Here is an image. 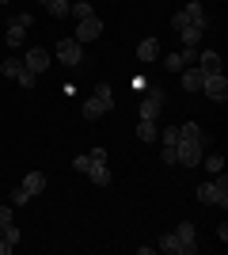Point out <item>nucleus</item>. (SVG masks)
Wrapping results in <instances>:
<instances>
[{
    "mask_svg": "<svg viewBox=\"0 0 228 255\" xmlns=\"http://www.w3.org/2000/svg\"><path fill=\"white\" fill-rule=\"evenodd\" d=\"M198 202H206V206H221V210L228 206V183H225V171H221L213 183H198Z\"/></svg>",
    "mask_w": 228,
    "mask_h": 255,
    "instance_id": "f257e3e1",
    "label": "nucleus"
},
{
    "mask_svg": "<svg viewBox=\"0 0 228 255\" xmlns=\"http://www.w3.org/2000/svg\"><path fill=\"white\" fill-rule=\"evenodd\" d=\"M202 145L198 141H186V137H179V145H175V164H183V168H198L202 164Z\"/></svg>",
    "mask_w": 228,
    "mask_h": 255,
    "instance_id": "f03ea898",
    "label": "nucleus"
},
{
    "mask_svg": "<svg viewBox=\"0 0 228 255\" xmlns=\"http://www.w3.org/2000/svg\"><path fill=\"white\" fill-rule=\"evenodd\" d=\"M31 23H34V15H31V11H19V15H15V19L8 23L4 38H8V46H11V50H15V46H23V38H27V27H31Z\"/></svg>",
    "mask_w": 228,
    "mask_h": 255,
    "instance_id": "7ed1b4c3",
    "label": "nucleus"
},
{
    "mask_svg": "<svg viewBox=\"0 0 228 255\" xmlns=\"http://www.w3.org/2000/svg\"><path fill=\"white\" fill-rule=\"evenodd\" d=\"M54 57H57L61 65H69V69H73V65L84 61V42H76V38H61V42H57V53H54Z\"/></svg>",
    "mask_w": 228,
    "mask_h": 255,
    "instance_id": "20e7f679",
    "label": "nucleus"
},
{
    "mask_svg": "<svg viewBox=\"0 0 228 255\" xmlns=\"http://www.w3.org/2000/svg\"><path fill=\"white\" fill-rule=\"evenodd\" d=\"M50 65H54V57H50V53H46L42 46L27 50V57H23V69H27V73H34V76H42L46 69H50Z\"/></svg>",
    "mask_w": 228,
    "mask_h": 255,
    "instance_id": "39448f33",
    "label": "nucleus"
},
{
    "mask_svg": "<svg viewBox=\"0 0 228 255\" xmlns=\"http://www.w3.org/2000/svg\"><path fill=\"white\" fill-rule=\"evenodd\" d=\"M202 92H206L209 99H217V103H225V99H228V80H225V73L202 76Z\"/></svg>",
    "mask_w": 228,
    "mask_h": 255,
    "instance_id": "423d86ee",
    "label": "nucleus"
},
{
    "mask_svg": "<svg viewBox=\"0 0 228 255\" xmlns=\"http://www.w3.org/2000/svg\"><path fill=\"white\" fill-rule=\"evenodd\" d=\"M160 107H163V88H152L149 96L141 99V118L145 122H156V118H160Z\"/></svg>",
    "mask_w": 228,
    "mask_h": 255,
    "instance_id": "0eeeda50",
    "label": "nucleus"
},
{
    "mask_svg": "<svg viewBox=\"0 0 228 255\" xmlns=\"http://www.w3.org/2000/svg\"><path fill=\"white\" fill-rule=\"evenodd\" d=\"M99 34H103V19L99 15H87V19H80V27H76V42H95Z\"/></svg>",
    "mask_w": 228,
    "mask_h": 255,
    "instance_id": "6e6552de",
    "label": "nucleus"
},
{
    "mask_svg": "<svg viewBox=\"0 0 228 255\" xmlns=\"http://www.w3.org/2000/svg\"><path fill=\"white\" fill-rule=\"evenodd\" d=\"M175 236H179V244H183V255H194L198 252V229L190 221H183L179 229H175Z\"/></svg>",
    "mask_w": 228,
    "mask_h": 255,
    "instance_id": "1a4fd4ad",
    "label": "nucleus"
},
{
    "mask_svg": "<svg viewBox=\"0 0 228 255\" xmlns=\"http://www.w3.org/2000/svg\"><path fill=\"white\" fill-rule=\"evenodd\" d=\"M91 183H99V187H110L114 183V175H110V168H107V160H91V168L84 171Z\"/></svg>",
    "mask_w": 228,
    "mask_h": 255,
    "instance_id": "9d476101",
    "label": "nucleus"
},
{
    "mask_svg": "<svg viewBox=\"0 0 228 255\" xmlns=\"http://www.w3.org/2000/svg\"><path fill=\"white\" fill-rule=\"evenodd\" d=\"M156 57H160V42H156V38H145V42L137 46V61L141 65H156Z\"/></svg>",
    "mask_w": 228,
    "mask_h": 255,
    "instance_id": "9b49d317",
    "label": "nucleus"
},
{
    "mask_svg": "<svg viewBox=\"0 0 228 255\" xmlns=\"http://www.w3.org/2000/svg\"><path fill=\"white\" fill-rule=\"evenodd\" d=\"M198 69H202V76H213V73H221V53H213V50L198 53Z\"/></svg>",
    "mask_w": 228,
    "mask_h": 255,
    "instance_id": "f8f14e48",
    "label": "nucleus"
},
{
    "mask_svg": "<svg viewBox=\"0 0 228 255\" xmlns=\"http://www.w3.org/2000/svg\"><path fill=\"white\" fill-rule=\"evenodd\" d=\"M186 19L194 23V27H202V31H209V15H206V8H202L198 0H190V4H186Z\"/></svg>",
    "mask_w": 228,
    "mask_h": 255,
    "instance_id": "ddd939ff",
    "label": "nucleus"
},
{
    "mask_svg": "<svg viewBox=\"0 0 228 255\" xmlns=\"http://www.w3.org/2000/svg\"><path fill=\"white\" fill-rule=\"evenodd\" d=\"M23 191L31 194V198H34V194H42L46 191V175H42V171H27V175H23Z\"/></svg>",
    "mask_w": 228,
    "mask_h": 255,
    "instance_id": "4468645a",
    "label": "nucleus"
},
{
    "mask_svg": "<svg viewBox=\"0 0 228 255\" xmlns=\"http://www.w3.org/2000/svg\"><path fill=\"white\" fill-rule=\"evenodd\" d=\"M179 76H183V88H186V92H202V69H198V65H186Z\"/></svg>",
    "mask_w": 228,
    "mask_h": 255,
    "instance_id": "2eb2a0df",
    "label": "nucleus"
},
{
    "mask_svg": "<svg viewBox=\"0 0 228 255\" xmlns=\"http://www.w3.org/2000/svg\"><path fill=\"white\" fill-rule=\"evenodd\" d=\"M95 99H99V107H103V111H114V92H110V84H99L95 88Z\"/></svg>",
    "mask_w": 228,
    "mask_h": 255,
    "instance_id": "dca6fc26",
    "label": "nucleus"
},
{
    "mask_svg": "<svg viewBox=\"0 0 228 255\" xmlns=\"http://www.w3.org/2000/svg\"><path fill=\"white\" fill-rule=\"evenodd\" d=\"M179 34H183V46H198V42H202V34H206V31H202V27H194V23H186V27H183V31H179Z\"/></svg>",
    "mask_w": 228,
    "mask_h": 255,
    "instance_id": "f3484780",
    "label": "nucleus"
},
{
    "mask_svg": "<svg viewBox=\"0 0 228 255\" xmlns=\"http://www.w3.org/2000/svg\"><path fill=\"white\" fill-rule=\"evenodd\" d=\"M160 252H167V255H183V244H179V236H175V233L160 236Z\"/></svg>",
    "mask_w": 228,
    "mask_h": 255,
    "instance_id": "a211bd4d",
    "label": "nucleus"
},
{
    "mask_svg": "<svg viewBox=\"0 0 228 255\" xmlns=\"http://www.w3.org/2000/svg\"><path fill=\"white\" fill-rule=\"evenodd\" d=\"M46 11H50V19H65L69 15V0H46Z\"/></svg>",
    "mask_w": 228,
    "mask_h": 255,
    "instance_id": "6ab92c4d",
    "label": "nucleus"
},
{
    "mask_svg": "<svg viewBox=\"0 0 228 255\" xmlns=\"http://www.w3.org/2000/svg\"><path fill=\"white\" fill-rule=\"evenodd\" d=\"M0 73L8 76V80H15V76L23 73V61H19V57H8V61H0Z\"/></svg>",
    "mask_w": 228,
    "mask_h": 255,
    "instance_id": "aec40b11",
    "label": "nucleus"
},
{
    "mask_svg": "<svg viewBox=\"0 0 228 255\" xmlns=\"http://www.w3.org/2000/svg\"><path fill=\"white\" fill-rule=\"evenodd\" d=\"M202 164H206L213 175H221V171H225V152H209V156H202Z\"/></svg>",
    "mask_w": 228,
    "mask_h": 255,
    "instance_id": "412c9836",
    "label": "nucleus"
},
{
    "mask_svg": "<svg viewBox=\"0 0 228 255\" xmlns=\"http://www.w3.org/2000/svg\"><path fill=\"white\" fill-rule=\"evenodd\" d=\"M69 11H73L76 19H87V15H95V8H91L87 0H76V4H69Z\"/></svg>",
    "mask_w": 228,
    "mask_h": 255,
    "instance_id": "4be33fe9",
    "label": "nucleus"
},
{
    "mask_svg": "<svg viewBox=\"0 0 228 255\" xmlns=\"http://www.w3.org/2000/svg\"><path fill=\"white\" fill-rule=\"evenodd\" d=\"M163 69H167V73H183L186 65H183V57H179V53H167V57H163Z\"/></svg>",
    "mask_w": 228,
    "mask_h": 255,
    "instance_id": "5701e85b",
    "label": "nucleus"
},
{
    "mask_svg": "<svg viewBox=\"0 0 228 255\" xmlns=\"http://www.w3.org/2000/svg\"><path fill=\"white\" fill-rule=\"evenodd\" d=\"M137 137H141V141H156V122H145V118H141V126H137Z\"/></svg>",
    "mask_w": 228,
    "mask_h": 255,
    "instance_id": "b1692460",
    "label": "nucleus"
},
{
    "mask_svg": "<svg viewBox=\"0 0 228 255\" xmlns=\"http://www.w3.org/2000/svg\"><path fill=\"white\" fill-rule=\"evenodd\" d=\"M0 236H4V240H8V244H11V248L19 244V229H15V225H11V221H8V225H4V229H0Z\"/></svg>",
    "mask_w": 228,
    "mask_h": 255,
    "instance_id": "393cba45",
    "label": "nucleus"
},
{
    "mask_svg": "<svg viewBox=\"0 0 228 255\" xmlns=\"http://www.w3.org/2000/svg\"><path fill=\"white\" fill-rule=\"evenodd\" d=\"M160 137H163V145H179V126H163Z\"/></svg>",
    "mask_w": 228,
    "mask_h": 255,
    "instance_id": "a878e982",
    "label": "nucleus"
},
{
    "mask_svg": "<svg viewBox=\"0 0 228 255\" xmlns=\"http://www.w3.org/2000/svg\"><path fill=\"white\" fill-rule=\"evenodd\" d=\"M31 202V194L23 191V187H15V191H11V206H27Z\"/></svg>",
    "mask_w": 228,
    "mask_h": 255,
    "instance_id": "bb28decb",
    "label": "nucleus"
},
{
    "mask_svg": "<svg viewBox=\"0 0 228 255\" xmlns=\"http://www.w3.org/2000/svg\"><path fill=\"white\" fill-rule=\"evenodd\" d=\"M73 168L80 171V175H84V171L91 168V156H87V152H84V156H76V160H73Z\"/></svg>",
    "mask_w": 228,
    "mask_h": 255,
    "instance_id": "cd10ccee",
    "label": "nucleus"
},
{
    "mask_svg": "<svg viewBox=\"0 0 228 255\" xmlns=\"http://www.w3.org/2000/svg\"><path fill=\"white\" fill-rule=\"evenodd\" d=\"M15 80H19V84H23V88H34V80H38V76H34V73H27V69H23V73H19V76H15Z\"/></svg>",
    "mask_w": 228,
    "mask_h": 255,
    "instance_id": "c85d7f7f",
    "label": "nucleus"
},
{
    "mask_svg": "<svg viewBox=\"0 0 228 255\" xmlns=\"http://www.w3.org/2000/svg\"><path fill=\"white\" fill-rule=\"evenodd\" d=\"M160 160H163V164H175V145H163V149H160Z\"/></svg>",
    "mask_w": 228,
    "mask_h": 255,
    "instance_id": "c756f323",
    "label": "nucleus"
},
{
    "mask_svg": "<svg viewBox=\"0 0 228 255\" xmlns=\"http://www.w3.org/2000/svg\"><path fill=\"white\" fill-rule=\"evenodd\" d=\"M186 23H190V19H186V11H179V15H175V19H171V27H175V31H183Z\"/></svg>",
    "mask_w": 228,
    "mask_h": 255,
    "instance_id": "7c9ffc66",
    "label": "nucleus"
},
{
    "mask_svg": "<svg viewBox=\"0 0 228 255\" xmlns=\"http://www.w3.org/2000/svg\"><path fill=\"white\" fill-rule=\"evenodd\" d=\"M8 221H11V210H8V206H0V229H4Z\"/></svg>",
    "mask_w": 228,
    "mask_h": 255,
    "instance_id": "2f4dec72",
    "label": "nucleus"
},
{
    "mask_svg": "<svg viewBox=\"0 0 228 255\" xmlns=\"http://www.w3.org/2000/svg\"><path fill=\"white\" fill-rule=\"evenodd\" d=\"M8 252H11V244L4 240V236H0V255H8Z\"/></svg>",
    "mask_w": 228,
    "mask_h": 255,
    "instance_id": "473e14b6",
    "label": "nucleus"
},
{
    "mask_svg": "<svg viewBox=\"0 0 228 255\" xmlns=\"http://www.w3.org/2000/svg\"><path fill=\"white\" fill-rule=\"evenodd\" d=\"M0 4H8V0H0Z\"/></svg>",
    "mask_w": 228,
    "mask_h": 255,
    "instance_id": "72a5a7b5",
    "label": "nucleus"
},
{
    "mask_svg": "<svg viewBox=\"0 0 228 255\" xmlns=\"http://www.w3.org/2000/svg\"><path fill=\"white\" fill-rule=\"evenodd\" d=\"M38 4H46V0H38Z\"/></svg>",
    "mask_w": 228,
    "mask_h": 255,
    "instance_id": "f704fd0d",
    "label": "nucleus"
}]
</instances>
